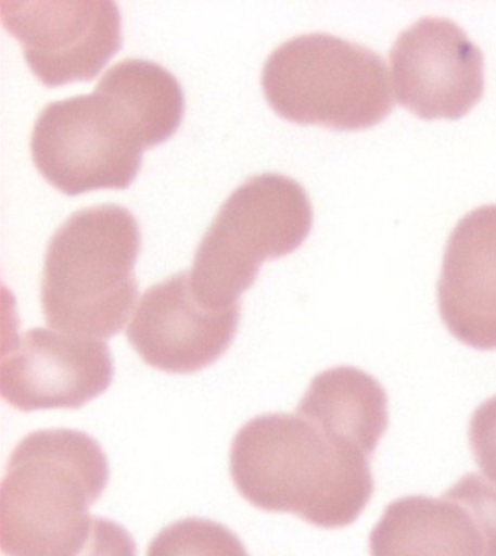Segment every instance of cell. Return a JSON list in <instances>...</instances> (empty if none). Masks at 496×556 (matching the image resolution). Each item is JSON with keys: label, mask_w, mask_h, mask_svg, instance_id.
Segmentation results:
<instances>
[{"label": "cell", "mask_w": 496, "mask_h": 556, "mask_svg": "<svg viewBox=\"0 0 496 556\" xmlns=\"http://www.w3.org/2000/svg\"><path fill=\"white\" fill-rule=\"evenodd\" d=\"M260 85L269 106L302 126L360 131L395 109L384 60L331 34H305L278 47L264 64Z\"/></svg>", "instance_id": "277c9868"}, {"label": "cell", "mask_w": 496, "mask_h": 556, "mask_svg": "<svg viewBox=\"0 0 496 556\" xmlns=\"http://www.w3.org/2000/svg\"><path fill=\"white\" fill-rule=\"evenodd\" d=\"M3 27L47 88L91 83L122 50V14L111 0H2Z\"/></svg>", "instance_id": "52a82bcc"}, {"label": "cell", "mask_w": 496, "mask_h": 556, "mask_svg": "<svg viewBox=\"0 0 496 556\" xmlns=\"http://www.w3.org/2000/svg\"><path fill=\"white\" fill-rule=\"evenodd\" d=\"M296 413L370 457L389 425L386 391L373 376L351 366L316 376Z\"/></svg>", "instance_id": "4fadbf2b"}, {"label": "cell", "mask_w": 496, "mask_h": 556, "mask_svg": "<svg viewBox=\"0 0 496 556\" xmlns=\"http://www.w3.org/2000/svg\"><path fill=\"white\" fill-rule=\"evenodd\" d=\"M443 497L459 504L476 529L483 556H496V485L481 475H465Z\"/></svg>", "instance_id": "9a60e30c"}, {"label": "cell", "mask_w": 496, "mask_h": 556, "mask_svg": "<svg viewBox=\"0 0 496 556\" xmlns=\"http://www.w3.org/2000/svg\"><path fill=\"white\" fill-rule=\"evenodd\" d=\"M438 307L456 340L481 352L496 350V204L468 213L453 230Z\"/></svg>", "instance_id": "8fae6325"}, {"label": "cell", "mask_w": 496, "mask_h": 556, "mask_svg": "<svg viewBox=\"0 0 496 556\" xmlns=\"http://www.w3.org/2000/svg\"><path fill=\"white\" fill-rule=\"evenodd\" d=\"M114 363L105 342L34 328L0 365V392L15 409H78L109 391Z\"/></svg>", "instance_id": "9c48e42d"}, {"label": "cell", "mask_w": 496, "mask_h": 556, "mask_svg": "<svg viewBox=\"0 0 496 556\" xmlns=\"http://www.w3.org/2000/svg\"><path fill=\"white\" fill-rule=\"evenodd\" d=\"M109 481V459L91 435L29 433L12 452L0 489L3 555L74 556L91 528L89 508Z\"/></svg>", "instance_id": "7a4b0ae2"}, {"label": "cell", "mask_w": 496, "mask_h": 556, "mask_svg": "<svg viewBox=\"0 0 496 556\" xmlns=\"http://www.w3.org/2000/svg\"><path fill=\"white\" fill-rule=\"evenodd\" d=\"M141 233L123 205L74 213L50 239L41 280L46 323L78 337L113 338L139 296Z\"/></svg>", "instance_id": "3957f363"}, {"label": "cell", "mask_w": 496, "mask_h": 556, "mask_svg": "<svg viewBox=\"0 0 496 556\" xmlns=\"http://www.w3.org/2000/svg\"><path fill=\"white\" fill-rule=\"evenodd\" d=\"M371 556H483L468 513L446 497L393 502L370 534Z\"/></svg>", "instance_id": "7c38bea8"}, {"label": "cell", "mask_w": 496, "mask_h": 556, "mask_svg": "<svg viewBox=\"0 0 496 556\" xmlns=\"http://www.w3.org/2000/svg\"><path fill=\"white\" fill-rule=\"evenodd\" d=\"M469 440L479 469L496 483V396L474 410L470 418Z\"/></svg>", "instance_id": "2e32d148"}, {"label": "cell", "mask_w": 496, "mask_h": 556, "mask_svg": "<svg viewBox=\"0 0 496 556\" xmlns=\"http://www.w3.org/2000/svg\"><path fill=\"white\" fill-rule=\"evenodd\" d=\"M147 556H250L241 539L217 521L190 517L161 530Z\"/></svg>", "instance_id": "5bb4252c"}, {"label": "cell", "mask_w": 496, "mask_h": 556, "mask_svg": "<svg viewBox=\"0 0 496 556\" xmlns=\"http://www.w3.org/2000/svg\"><path fill=\"white\" fill-rule=\"evenodd\" d=\"M311 226L314 208L301 184L280 174L247 179L221 205L196 248L192 292L212 309L242 305L264 261L298 250Z\"/></svg>", "instance_id": "5b68a950"}, {"label": "cell", "mask_w": 496, "mask_h": 556, "mask_svg": "<svg viewBox=\"0 0 496 556\" xmlns=\"http://www.w3.org/2000/svg\"><path fill=\"white\" fill-rule=\"evenodd\" d=\"M147 149L135 119L97 89L91 96L51 102L38 115L31 136L38 173L71 197L126 190Z\"/></svg>", "instance_id": "8992f818"}, {"label": "cell", "mask_w": 496, "mask_h": 556, "mask_svg": "<svg viewBox=\"0 0 496 556\" xmlns=\"http://www.w3.org/2000/svg\"><path fill=\"white\" fill-rule=\"evenodd\" d=\"M396 100L422 119H460L485 89L481 49L459 25L427 16L399 34L391 51Z\"/></svg>", "instance_id": "ba28073f"}, {"label": "cell", "mask_w": 496, "mask_h": 556, "mask_svg": "<svg viewBox=\"0 0 496 556\" xmlns=\"http://www.w3.org/2000/svg\"><path fill=\"white\" fill-rule=\"evenodd\" d=\"M230 475L251 506L320 529L353 525L374 493L370 456L297 413L247 421L230 448Z\"/></svg>", "instance_id": "6da1fadb"}, {"label": "cell", "mask_w": 496, "mask_h": 556, "mask_svg": "<svg viewBox=\"0 0 496 556\" xmlns=\"http://www.w3.org/2000/svg\"><path fill=\"white\" fill-rule=\"evenodd\" d=\"M135 539L122 525L104 517H92L84 545L74 556H136Z\"/></svg>", "instance_id": "e0dca14e"}, {"label": "cell", "mask_w": 496, "mask_h": 556, "mask_svg": "<svg viewBox=\"0 0 496 556\" xmlns=\"http://www.w3.org/2000/svg\"><path fill=\"white\" fill-rule=\"evenodd\" d=\"M241 307L216 311L203 305L192 292L190 271H181L141 296L127 340L157 370L195 374L228 352L237 337Z\"/></svg>", "instance_id": "30bf717a"}]
</instances>
